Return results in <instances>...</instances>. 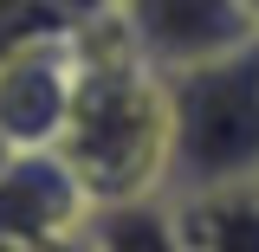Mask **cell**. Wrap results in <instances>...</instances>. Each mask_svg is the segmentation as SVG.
Segmentation results:
<instances>
[{
	"label": "cell",
	"mask_w": 259,
	"mask_h": 252,
	"mask_svg": "<svg viewBox=\"0 0 259 252\" xmlns=\"http://www.w3.org/2000/svg\"><path fill=\"white\" fill-rule=\"evenodd\" d=\"M65 168L84 181L91 207L162 200L168 175V78L130 52L117 20L78 32V91L59 142Z\"/></svg>",
	"instance_id": "6da1fadb"
},
{
	"label": "cell",
	"mask_w": 259,
	"mask_h": 252,
	"mask_svg": "<svg viewBox=\"0 0 259 252\" xmlns=\"http://www.w3.org/2000/svg\"><path fill=\"white\" fill-rule=\"evenodd\" d=\"M259 188V45L168 78L162 200Z\"/></svg>",
	"instance_id": "7a4b0ae2"
},
{
	"label": "cell",
	"mask_w": 259,
	"mask_h": 252,
	"mask_svg": "<svg viewBox=\"0 0 259 252\" xmlns=\"http://www.w3.org/2000/svg\"><path fill=\"white\" fill-rule=\"evenodd\" d=\"M110 20L130 52L162 78L259 45V13L246 0H117Z\"/></svg>",
	"instance_id": "3957f363"
},
{
	"label": "cell",
	"mask_w": 259,
	"mask_h": 252,
	"mask_svg": "<svg viewBox=\"0 0 259 252\" xmlns=\"http://www.w3.org/2000/svg\"><path fill=\"white\" fill-rule=\"evenodd\" d=\"M91 194L59 149H20L0 168V246L13 252H78L91 233Z\"/></svg>",
	"instance_id": "277c9868"
},
{
	"label": "cell",
	"mask_w": 259,
	"mask_h": 252,
	"mask_svg": "<svg viewBox=\"0 0 259 252\" xmlns=\"http://www.w3.org/2000/svg\"><path fill=\"white\" fill-rule=\"evenodd\" d=\"M78 91V32L71 39H32L0 59V142L20 149H52Z\"/></svg>",
	"instance_id": "5b68a950"
},
{
	"label": "cell",
	"mask_w": 259,
	"mask_h": 252,
	"mask_svg": "<svg viewBox=\"0 0 259 252\" xmlns=\"http://www.w3.org/2000/svg\"><path fill=\"white\" fill-rule=\"evenodd\" d=\"M182 252H259V188L175 200Z\"/></svg>",
	"instance_id": "8992f818"
},
{
	"label": "cell",
	"mask_w": 259,
	"mask_h": 252,
	"mask_svg": "<svg viewBox=\"0 0 259 252\" xmlns=\"http://www.w3.org/2000/svg\"><path fill=\"white\" fill-rule=\"evenodd\" d=\"M78 252H182L175 200H123V207H97L91 233Z\"/></svg>",
	"instance_id": "52a82bcc"
},
{
	"label": "cell",
	"mask_w": 259,
	"mask_h": 252,
	"mask_svg": "<svg viewBox=\"0 0 259 252\" xmlns=\"http://www.w3.org/2000/svg\"><path fill=\"white\" fill-rule=\"evenodd\" d=\"M117 13V0H0V59L32 39H71Z\"/></svg>",
	"instance_id": "ba28073f"
},
{
	"label": "cell",
	"mask_w": 259,
	"mask_h": 252,
	"mask_svg": "<svg viewBox=\"0 0 259 252\" xmlns=\"http://www.w3.org/2000/svg\"><path fill=\"white\" fill-rule=\"evenodd\" d=\"M7 162H13V149H7V142H0V168H7Z\"/></svg>",
	"instance_id": "9c48e42d"
},
{
	"label": "cell",
	"mask_w": 259,
	"mask_h": 252,
	"mask_svg": "<svg viewBox=\"0 0 259 252\" xmlns=\"http://www.w3.org/2000/svg\"><path fill=\"white\" fill-rule=\"evenodd\" d=\"M246 7H253V13H259V0H246Z\"/></svg>",
	"instance_id": "30bf717a"
}]
</instances>
